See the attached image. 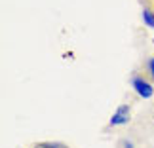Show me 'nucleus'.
I'll return each mask as SVG.
<instances>
[{"mask_svg":"<svg viewBox=\"0 0 154 148\" xmlns=\"http://www.w3.org/2000/svg\"><path fill=\"white\" fill-rule=\"evenodd\" d=\"M131 87L141 99H150L154 95V84L149 78H145L143 74H133L131 76Z\"/></svg>","mask_w":154,"mask_h":148,"instance_id":"obj_1","label":"nucleus"},{"mask_svg":"<svg viewBox=\"0 0 154 148\" xmlns=\"http://www.w3.org/2000/svg\"><path fill=\"white\" fill-rule=\"evenodd\" d=\"M131 120V106L129 104H120L114 110V114L109 120V127H120V125H128Z\"/></svg>","mask_w":154,"mask_h":148,"instance_id":"obj_2","label":"nucleus"},{"mask_svg":"<svg viewBox=\"0 0 154 148\" xmlns=\"http://www.w3.org/2000/svg\"><path fill=\"white\" fill-rule=\"evenodd\" d=\"M141 19H143V23L149 29H154V8L143 6V10H141Z\"/></svg>","mask_w":154,"mask_h":148,"instance_id":"obj_3","label":"nucleus"},{"mask_svg":"<svg viewBox=\"0 0 154 148\" xmlns=\"http://www.w3.org/2000/svg\"><path fill=\"white\" fill-rule=\"evenodd\" d=\"M31 148H70L65 143H57V140H46V143H36L32 144Z\"/></svg>","mask_w":154,"mask_h":148,"instance_id":"obj_4","label":"nucleus"},{"mask_svg":"<svg viewBox=\"0 0 154 148\" xmlns=\"http://www.w3.org/2000/svg\"><path fill=\"white\" fill-rule=\"evenodd\" d=\"M145 70H146V74H149V78L154 82V55L146 59V63H145Z\"/></svg>","mask_w":154,"mask_h":148,"instance_id":"obj_5","label":"nucleus"},{"mask_svg":"<svg viewBox=\"0 0 154 148\" xmlns=\"http://www.w3.org/2000/svg\"><path fill=\"white\" fill-rule=\"evenodd\" d=\"M118 148H137V146H135V140L124 137V139L118 140Z\"/></svg>","mask_w":154,"mask_h":148,"instance_id":"obj_6","label":"nucleus"}]
</instances>
